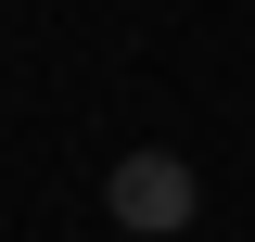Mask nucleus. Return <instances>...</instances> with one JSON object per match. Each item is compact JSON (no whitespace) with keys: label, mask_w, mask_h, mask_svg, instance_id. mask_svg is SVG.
Wrapping results in <instances>:
<instances>
[{"label":"nucleus","mask_w":255,"mask_h":242,"mask_svg":"<svg viewBox=\"0 0 255 242\" xmlns=\"http://www.w3.org/2000/svg\"><path fill=\"white\" fill-rule=\"evenodd\" d=\"M102 204H115V230H191V166L179 153H128L102 179Z\"/></svg>","instance_id":"1"}]
</instances>
